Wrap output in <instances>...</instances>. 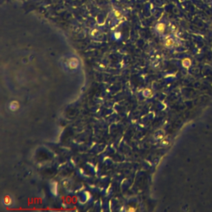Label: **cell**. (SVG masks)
Masks as SVG:
<instances>
[{
    "mask_svg": "<svg viewBox=\"0 0 212 212\" xmlns=\"http://www.w3.org/2000/svg\"><path fill=\"white\" fill-rule=\"evenodd\" d=\"M110 17H111L112 21L114 20V22H118V21H119V20L122 18L123 13L119 9L115 7V8L112 9V11L110 13Z\"/></svg>",
    "mask_w": 212,
    "mask_h": 212,
    "instance_id": "277c9868",
    "label": "cell"
},
{
    "mask_svg": "<svg viewBox=\"0 0 212 212\" xmlns=\"http://www.w3.org/2000/svg\"><path fill=\"white\" fill-rule=\"evenodd\" d=\"M66 68L71 70V71H75L79 68L80 66V61H79V59L75 57H71L68 58L66 60Z\"/></svg>",
    "mask_w": 212,
    "mask_h": 212,
    "instance_id": "3957f363",
    "label": "cell"
},
{
    "mask_svg": "<svg viewBox=\"0 0 212 212\" xmlns=\"http://www.w3.org/2000/svg\"><path fill=\"white\" fill-rule=\"evenodd\" d=\"M51 190H52V194H54L55 196L57 195V182H53L51 186Z\"/></svg>",
    "mask_w": 212,
    "mask_h": 212,
    "instance_id": "30bf717a",
    "label": "cell"
},
{
    "mask_svg": "<svg viewBox=\"0 0 212 212\" xmlns=\"http://www.w3.org/2000/svg\"><path fill=\"white\" fill-rule=\"evenodd\" d=\"M163 45L167 49H173L180 46L181 42L177 37H175L173 35H167L164 37Z\"/></svg>",
    "mask_w": 212,
    "mask_h": 212,
    "instance_id": "6da1fadb",
    "label": "cell"
},
{
    "mask_svg": "<svg viewBox=\"0 0 212 212\" xmlns=\"http://www.w3.org/2000/svg\"><path fill=\"white\" fill-rule=\"evenodd\" d=\"M167 28V24L166 22L164 21H160L158 22L154 27V32L159 37H162L165 35V32Z\"/></svg>",
    "mask_w": 212,
    "mask_h": 212,
    "instance_id": "7a4b0ae2",
    "label": "cell"
},
{
    "mask_svg": "<svg viewBox=\"0 0 212 212\" xmlns=\"http://www.w3.org/2000/svg\"><path fill=\"white\" fill-rule=\"evenodd\" d=\"M9 108L11 110H13V111H15L16 109H18L19 108V104L17 102V101H13L12 103L10 104V106H9Z\"/></svg>",
    "mask_w": 212,
    "mask_h": 212,
    "instance_id": "9c48e42d",
    "label": "cell"
},
{
    "mask_svg": "<svg viewBox=\"0 0 212 212\" xmlns=\"http://www.w3.org/2000/svg\"><path fill=\"white\" fill-rule=\"evenodd\" d=\"M169 143H170V142H169V140H167V139H162V142H161V145L162 146H163V147H167V146H168L169 145Z\"/></svg>",
    "mask_w": 212,
    "mask_h": 212,
    "instance_id": "8fae6325",
    "label": "cell"
},
{
    "mask_svg": "<svg viewBox=\"0 0 212 212\" xmlns=\"http://www.w3.org/2000/svg\"><path fill=\"white\" fill-rule=\"evenodd\" d=\"M181 65H182V66L185 67V68H189V67L192 65V61H191V59H189V58H185V59H183L182 61H181Z\"/></svg>",
    "mask_w": 212,
    "mask_h": 212,
    "instance_id": "8992f818",
    "label": "cell"
},
{
    "mask_svg": "<svg viewBox=\"0 0 212 212\" xmlns=\"http://www.w3.org/2000/svg\"><path fill=\"white\" fill-rule=\"evenodd\" d=\"M154 138L156 140H159V141H162L163 138H164V133L163 131H157L154 135Z\"/></svg>",
    "mask_w": 212,
    "mask_h": 212,
    "instance_id": "52a82bcc",
    "label": "cell"
},
{
    "mask_svg": "<svg viewBox=\"0 0 212 212\" xmlns=\"http://www.w3.org/2000/svg\"><path fill=\"white\" fill-rule=\"evenodd\" d=\"M113 37L115 39V40H120L121 39V34L120 32H115L114 35H113Z\"/></svg>",
    "mask_w": 212,
    "mask_h": 212,
    "instance_id": "7c38bea8",
    "label": "cell"
},
{
    "mask_svg": "<svg viewBox=\"0 0 212 212\" xmlns=\"http://www.w3.org/2000/svg\"><path fill=\"white\" fill-rule=\"evenodd\" d=\"M100 34H101V31L100 29H98V28H94L90 32V35L91 36V37H93V38L99 37Z\"/></svg>",
    "mask_w": 212,
    "mask_h": 212,
    "instance_id": "5b68a950",
    "label": "cell"
},
{
    "mask_svg": "<svg viewBox=\"0 0 212 212\" xmlns=\"http://www.w3.org/2000/svg\"><path fill=\"white\" fill-rule=\"evenodd\" d=\"M4 203H5L6 205H9V204L11 203V199H10L8 196H6V197L4 198Z\"/></svg>",
    "mask_w": 212,
    "mask_h": 212,
    "instance_id": "4fadbf2b",
    "label": "cell"
},
{
    "mask_svg": "<svg viewBox=\"0 0 212 212\" xmlns=\"http://www.w3.org/2000/svg\"><path fill=\"white\" fill-rule=\"evenodd\" d=\"M61 184H62V186H65H65H68V185H69V181H68V180L65 179V180L62 181V183H61Z\"/></svg>",
    "mask_w": 212,
    "mask_h": 212,
    "instance_id": "5bb4252c",
    "label": "cell"
},
{
    "mask_svg": "<svg viewBox=\"0 0 212 212\" xmlns=\"http://www.w3.org/2000/svg\"><path fill=\"white\" fill-rule=\"evenodd\" d=\"M142 95L145 98H150V97L153 96V91L150 89L147 88V89H145L142 91Z\"/></svg>",
    "mask_w": 212,
    "mask_h": 212,
    "instance_id": "ba28073f",
    "label": "cell"
}]
</instances>
